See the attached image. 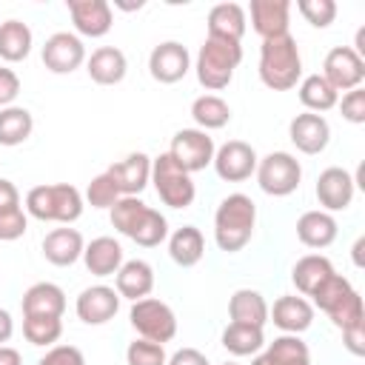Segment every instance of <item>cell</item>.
Segmentation results:
<instances>
[{"instance_id": "cell-5", "label": "cell", "mask_w": 365, "mask_h": 365, "mask_svg": "<svg viewBox=\"0 0 365 365\" xmlns=\"http://www.w3.org/2000/svg\"><path fill=\"white\" fill-rule=\"evenodd\" d=\"M242 60V46L234 40H220V37H205V43L197 51V80L208 91H222L231 80L234 71Z\"/></svg>"}, {"instance_id": "cell-29", "label": "cell", "mask_w": 365, "mask_h": 365, "mask_svg": "<svg viewBox=\"0 0 365 365\" xmlns=\"http://www.w3.org/2000/svg\"><path fill=\"white\" fill-rule=\"evenodd\" d=\"M245 26H248V17L240 3H217L208 11V37L240 43L245 34Z\"/></svg>"}, {"instance_id": "cell-17", "label": "cell", "mask_w": 365, "mask_h": 365, "mask_svg": "<svg viewBox=\"0 0 365 365\" xmlns=\"http://www.w3.org/2000/svg\"><path fill=\"white\" fill-rule=\"evenodd\" d=\"M74 311L86 325H106L120 311V294L108 285L83 288L77 302H74Z\"/></svg>"}, {"instance_id": "cell-8", "label": "cell", "mask_w": 365, "mask_h": 365, "mask_svg": "<svg viewBox=\"0 0 365 365\" xmlns=\"http://www.w3.org/2000/svg\"><path fill=\"white\" fill-rule=\"evenodd\" d=\"M128 319H131V328L143 336V339H151V342H171L174 334H177V317L171 311V305H165L163 299H154V297H145V299H137L128 311Z\"/></svg>"}, {"instance_id": "cell-36", "label": "cell", "mask_w": 365, "mask_h": 365, "mask_svg": "<svg viewBox=\"0 0 365 365\" xmlns=\"http://www.w3.org/2000/svg\"><path fill=\"white\" fill-rule=\"evenodd\" d=\"M222 348L234 356H254L259 354V348L265 345V334L262 328H254V325H237V322H228V328L222 331Z\"/></svg>"}, {"instance_id": "cell-20", "label": "cell", "mask_w": 365, "mask_h": 365, "mask_svg": "<svg viewBox=\"0 0 365 365\" xmlns=\"http://www.w3.org/2000/svg\"><path fill=\"white\" fill-rule=\"evenodd\" d=\"M268 319H274V325L285 334H302L314 322V305L305 297L285 294L274 302V308H268Z\"/></svg>"}, {"instance_id": "cell-53", "label": "cell", "mask_w": 365, "mask_h": 365, "mask_svg": "<svg viewBox=\"0 0 365 365\" xmlns=\"http://www.w3.org/2000/svg\"><path fill=\"white\" fill-rule=\"evenodd\" d=\"M222 365H237V362H222Z\"/></svg>"}, {"instance_id": "cell-51", "label": "cell", "mask_w": 365, "mask_h": 365, "mask_svg": "<svg viewBox=\"0 0 365 365\" xmlns=\"http://www.w3.org/2000/svg\"><path fill=\"white\" fill-rule=\"evenodd\" d=\"M0 365H23V356L11 345H0Z\"/></svg>"}, {"instance_id": "cell-21", "label": "cell", "mask_w": 365, "mask_h": 365, "mask_svg": "<svg viewBox=\"0 0 365 365\" xmlns=\"http://www.w3.org/2000/svg\"><path fill=\"white\" fill-rule=\"evenodd\" d=\"M83 248H86L83 234H80L77 228H68V225L54 228V231H48V234L43 237V257H46L51 265H57V268L74 265V262L83 257Z\"/></svg>"}, {"instance_id": "cell-25", "label": "cell", "mask_w": 365, "mask_h": 365, "mask_svg": "<svg viewBox=\"0 0 365 365\" xmlns=\"http://www.w3.org/2000/svg\"><path fill=\"white\" fill-rule=\"evenodd\" d=\"M336 220L334 214L317 208V211H305L299 220H297V237L302 245L308 248H328L334 240H336Z\"/></svg>"}, {"instance_id": "cell-44", "label": "cell", "mask_w": 365, "mask_h": 365, "mask_svg": "<svg viewBox=\"0 0 365 365\" xmlns=\"http://www.w3.org/2000/svg\"><path fill=\"white\" fill-rule=\"evenodd\" d=\"M336 106H339V111H342V117L348 123H354V125H362L365 123V91H362V86L345 91L342 94V103H336Z\"/></svg>"}, {"instance_id": "cell-42", "label": "cell", "mask_w": 365, "mask_h": 365, "mask_svg": "<svg viewBox=\"0 0 365 365\" xmlns=\"http://www.w3.org/2000/svg\"><path fill=\"white\" fill-rule=\"evenodd\" d=\"M29 228V214L23 211V205H9L0 208V242H11L20 240Z\"/></svg>"}, {"instance_id": "cell-46", "label": "cell", "mask_w": 365, "mask_h": 365, "mask_svg": "<svg viewBox=\"0 0 365 365\" xmlns=\"http://www.w3.org/2000/svg\"><path fill=\"white\" fill-rule=\"evenodd\" d=\"M17 94H20V77H17L11 68L0 66V108L14 106Z\"/></svg>"}, {"instance_id": "cell-24", "label": "cell", "mask_w": 365, "mask_h": 365, "mask_svg": "<svg viewBox=\"0 0 365 365\" xmlns=\"http://www.w3.org/2000/svg\"><path fill=\"white\" fill-rule=\"evenodd\" d=\"M251 365H311V351L299 334H282L268 342V348L257 354Z\"/></svg>"}, {"instance_id": "cell-22", "label": "cell", "mask_w": 365, "mask_h": 365, "mask_svg": "<svg viewBox=\"0 0 365 365\" xmlns=\"http://www.w3.org/2000/svg\"><path fill=\"white\" fill-rule=\"evenodd\" d=\"M114 291L120 294V299H145L154 291V268L145 259H128L120 265V271L114 274Z\"/></svg>"}, {"instance_id": "cell-48", "label": "cell", "mask_w": 365, "mask_h": 365, "mask_svg": "<svg viewBox=\"0 0 365 365\" xmlns=\"http://www.w3.org/2000/svg\"><path fill=\"white\" fill-rule=\"evenodd\" d=\"M165 365H208V359H205V354L197 351V348H180Z\"/></svg>"}, {"instance_id": "cell-39", "label": "cell", "mask_w": 365, "mask_h": 365, "mask_svg": "<svg viewBox=\"0 0 365 365\" xmlns=\"http://www.w3.org/2000/svg\"><path fill=\"white\" fill-rule=\"evenodd\" d=\"M125 362L128 365H165L168 356H165V348L160 342H151V339H134L128 342L125 348Z\"/></svg>"}, {"instance_id": "cell-33", "label": "cell", "mask_w": 365, "mask_h": 365, "mask_svg": "<svg viewBox=\"0 0 365 365\" xmlns=\"http://www.w3.org/2000/svg\"><path fill=\"white\" fill-rule=\"evenodd\" d=\"M299 103L314 111V114H322V111H331L336 103H339V94L331 88V83L322 77V74H308L299 80Z\"/></svg>"}, {"instance_id": "cell-6", "label": "cell", "mask_w": 365, "mask_h": 365, "mask_svg": "<svg viewBox=\"0 0 365 365\" xmlns=\"http://www.w3.org/2000/svg\"><path fill=\"white\" fill-rule=\"evenodd\" d=\"M151 182L157 188V197L168 208H188L197 197V185L191 174L182 165H177L168 151L151 160Z\"/></svg>"}, {"instance_id": "cell-37", "label": "cell", "mask_w": 365, "mask_h": 365, "mask_svg": "<svg viewBox=\"0 0 365 365\" xmlns=\"http://www.w3.org/2000/svg\"><path fill=\"white\" fill-rule=\"evenodd\" d=\"M354 291H356V288H354L342 274H331V277L311 294V299H314V305H317L319 311L331 314V311H336Z\"/></svg>"}, {"instance_id": "cell-10", "label": "cell", "mask_w": 365, "mask_h": 365, "mask_svg": "<svg viewBox=\"0 0 365 365\" xmlns=\"http://www.w3.org/2000/svg\"><path fill=\"white\" fill-rule=\"evenodd\" d=\"M322 77L331 83V88L336 94L339 91H351V88H359L362 80H365V60L351 46H334L325 54Z\"/></svg>"}, {"instance_id": "cell-40", "label": "cell", "mask_w": 365, "mask_h": 365, "mask_svg": "<svg viewBox=\"0 0 365 365\" xmlns=\"http://www.w3.org/2000/svg\"><path fill=\"white\" fill-rule=\"evenodd\" d=\"M297 11L314 29H328L336 17V3L334 0H297Z\"/></svg>"}, {"instance_id": "cell-4", "label": "cell", "mask_w": 365, "mask_h": 365, "mask_svg": "<svg viewBox=\"0 0 365 365\" xmlns=\"http://www.w3.org/2000/svg\"><path fill=\"white\" fill-rule=\"evenodd\" d=\"M26 214L40 222H63L71 225L83 214V194L71 182L34 185L26 194Z\"/></svg>"}, {"instance_id": "cell-47", "label": "cell", "mask_w": 365, "mask_h": 365, "mask_svg": "<svg viewBox=\"0 0 365 365\" xmlns=\"http://www.w3.org/2000/svg\"><path fill=\"white\" fill-rule=\"evenodd\" d=\"M342 342L345 348L354 354V356H362L365 354V322L354 325V328H345L342 331Z\"/></svg>"}, {"instance_id": "cell-43", "label": "cell", "mask_w": 365, "mask_h": 365, "mask_svg": "<svg viewBox=\"0 0 365 365\" xmlns=\"http://www.w3.org/2000/svg\"><path fill=\"white\" fill-rule=\"evenodd\" d=\"M331 317V322L339 328V331H345V328H354V325H359V322H365V311H362V297H359V291H354L336 311H331L328 314Z\"/></svg>"}, {"instance_id": "cell-34", "label": "cell", "mask_w": 365, "mask_h": 365, "mask_svg": "<svg viewBox=\"0 0 365 365\" xmlns=\"http://www.w3.org/2000/svg\"><path fill=\"white\" fill-rule=\"evenodd\" d=\"M34 117L23 106H6L0 108V145H20L31 137Z\"/></svg>"}, {"instance_id": "cell-35", "label": "cell", "mask_w": 365, "mask_h": 365, "mask_svg": "<svg viewBox=\"0 0 365 365\" xmlns=\"http://www.w3.org/2000/svg\"><path fill=\"white\" fill-rule=\"evenodd\" d=\"M191 117H194L200 131H217V128L228 125L231 106L217 94H202V97H197L191 103Z\"/></svg>"}, {"instance_id": "cell-13", "label": "cell", "mask_w": 365, "mask_h": 365, "mask_svg": "<svg viewBox=\"0 0 365 365\" xmlns=\"http://www.w3.org/2000/svg\"><path fill=\"white\" fill-rule=\"evenodd\" d=\"M191 68V54L182 43L177 40H165L160 46L151 48L148 54V71L157 83L163 86H171V83H180Z\"/></svg>"}, {"instance_id": "cell-19", "label": "cell", "mask_w": 365, "mask_h": 365, "mask_svg": "<svg viewBox=\"0 0 365 365\" xmlns=\"http://www.w3.org/2000/svg\"><path fill=\"white\" fill-rule=\"evenodd\" d=\"M68 14L83 37H106L114 26L111 6L106 0H68Z\"/></svg>"}, {"instance_id": "cell-27", "label": "cell", "mask_w": 365, "mask_h": 365, "mask_svg": "<svg viewBox=\"0 0 365 365\" xmlns=\"http://www.w3.org/2000/svg\"><path fill=\"white\" fill-rule=\"evenodd\" d=\"M66 294L54 282H34L23 294V317H63Z\"/></svg>"}, {"instance_id": "cell-41", "label": "cell", "mask_w": 365, "mask_h": 365, "mask_svg": "<svg viewBox=\"0 0 365 365\" xmlns=\"http://www.w3.org/2000/svg\"><path fill=\"white\" fill-rule=\"evenodd\" d=\"M86 200H88L91 208H111V205L120 200V191H117L114 180L103 171V174H97V177L88 182V188H86Z\"/></svg>"}, {"instance_id": "cell-18", "label": "cell", "mask_w": 365, "mask_h": 365, "mask_svg": "<svg viewBox=\"0 0 365 365\" xmlns=\"http://www.w3.org/2000/svg\"><path fill=\"white\" fill-rule=\"evenodd\" d=\"M251 26L262 40L288 34L291 26V3L288 0H251L248 6Z\"/></svg>"}, {"instance_id": "cell-16", "label": "cell", "mask_w": 365, "mask_h": 365, "mask_svg": "<svg viewBox=\"0 0 365 365\" xmlns=\"http://www.w3.org/2000/svg\"><path fill=\"white\" fill-rule=\"evenodd\" d=\"M314 191H317V200H319L322 211L331 214V211H345L351 205L356 185H354V177L345 168L331 165L317 177V188Z\"/></svg>"}, {"instance_id": "cell-12", "label": "cell", "mask_w": 365, "mask_h": 365, "mask_svg": "<svg viewBox=\"0 0 365 365\" xmlns=\"http://www.w3.org/2000/svg\"><path fill=\"white\" fill-rule=\"evenodd\" d=\"M86 63V46L71 31H54L43 46V66L51 74H71Z\"/></svg>"}, {"instance_id": "cell-28", "label": "cell", "mask_w": 365, "mask_h": 365, "mask_svg": "<svg viewBox=\"0 0 365 365\" xmlns=\"http://www.w3.org/2000/svg\"><path fill=\"white\" fill-rule=\"evenodd\" d=\"M228 317L237 325H254V328H265L268 322V302L259 291L254 288H240L231 294L228 299Z\"/></svg>"}, {"instance_id": "cell-38", "label": "cell", "mask_w": 365, "mask_h": 365, "mask_svg": "<svg viewBox=\"0 0 365 365\" xmlns=\"http://www.w3.org/2000/svg\"><path fill=\"white\" fill-rule=\"evenodd\" d=\"M63 334V317H23V336L37 348H51Z\"/></svg>"}, {"instance_id": "cell-2", "label": "cell", "mask_w": 365, "mask_h": 365, "mask_svg": "<svg viewBox=\"0 0 365 365\" xmlns=\"http://www.w3.org/2000/svg\"><path fill=\"white\" fill-rule=\"evenodd\" d=\"M254 225H257V205L251 197L240 191L222 197V202L214 211V240L220 251L225 254L242 251L254 237Z\"/></svg>"}, {"instance_id": "cell-15", "label": "cell", "mask_w": 365, "mask_h": 365, "mask_svg": "<svg viewBox=\"0 0 365 365\" xmlns=\"http://www.w3.org/2000/svg\"><path fill=\"white\" fill-rule=\"evenodd\" d=\"M288 137L297 145V151L302 154H322L331 143V125L322 114L314 111H302L291 120L288 125Z\"/></svg>"}, {"instance_id": "cell-45", "label": "cell", "mask_w": 365, "mask_h": 365, "mask_svg": "<svg viewBox=\"0 0 365 365\" xmlns=\"http://www.w3.org/2000/svg\"><path fill=\"white\" fill-rule=\"evenodd\" d=\"M37 365H86V356L77 345H51Z\"/></svg>"}, {"instance_id": "cell-9", "label": "cell", "mask_w": 365, "mask_h": 365, "mask_svg": "<svg viewBox=\"0 0 365 365\" xmlns=\"http://www.w3.org/2000/svg\"><path fill=\"white\" fill-rule=\"evenodd\" d=\"M214 151H217L214 140L208 137V131H200V128H180L171 137V148H168L174 163L182 165L188 174L208 168L214 163Z\"/></svg>"}, {"instance_id": "cell-1", "label": "cell", "mask_w": 365, "mask_h": 365, "mask_svg": "<svg viewBox=\"0 0 365 365\" xmlns=\"http://www.w3.org/2000/svg\"><path fill=\"white\" fill-rule=\"evenodd\" d=\"M108 217L123 237L134 240L143 248H157L168 237V220L151 205H145L140 197H120L108 208Z\"/></svg>"}, {"instance_id": "cell-49", "label": "cell", "mask_w": 365, "mask_h": 365, "mask_svg": "<svg viewBox=\"0 0 365 365\" xmlns=\"http://www.w3.org/2000/svg\"><path fill=\"white\" fill-rule=\"evenodd\" d=\"M9 205H20V191L11 180L0 177V208H9Z\"/></svg>"}, {"instance_id": "cell-30", "label": "cell", "mask_w": 365, "mask_h": 365, "mask_svg": "<svg viewBox=\"0 0 365 365\" xmlns=\"http://www.w3.org/2000/svg\"><path fill=\"white\" fill-rule=\"evenodd\" d=\"M331 274H336V271H334L331 259L322 257V254H305V257L297 259V265L291 268V279H294V285H297V291H299L302 297H311Z\"/></svg>"}, {"instance_id": "cell-11", "label": "cell", "mask_w": 365, "mask_h": 365, "mask_svg": "<svg viewBox=\"0 0 365 365\" xmlns=\"http://www.w3.org/2000/svg\"><path fill=\"white\" fill-rule=\"evenodd\" d=\"M257 163H259V157H257V151L248 143L228 140L225 145H220L214 151V163L211 165H214V171H217L220 180H225V182H242V180H248L257 171Z\"/></svg>"}, {"instance_id": "cell-14", "label": "cell", "mask_w": 365, "mask_h": 365, "mask_svg": "<svg viewBox=\"0 0 365 365\" xmlns=\"http://www.w3.org/2000/svg\"><path fill=\"white\" fill-rule=\"evenodd\" d=\"M106 174L114 180L120 197H137L148 182H151V157L143 151L125 154L114 165L106 168Z\"/></svg>"}, {"instance_id": "cell-23", "label": "cell", "mask_w": 365, "mask_h": 365, "mask_svg": "<svg viewBox=\"0 0 365 365\" xmlns=\"http://www.w3.org/2000/svg\"><path fill=\"white\" fill-rule=\"evenodd\" d=\"M86 71L97 86H117L128 71V60L117 46H100L86 60Z\"/></svg>"}, {"instance_id": "cell-50", "label": "cell", "mask_w": 365, "mask_h": 365, "mask_svg": "<svg viewBox=\"0 0 365 365\" xmlns=\"http://www.w3.org/2000/svg\"><path fill=\"white\" fill-rule=\"evenodd\" d=\"M11 334H14V319H11V314L6 308H0V345L9 342Z\"/></svg>"}, {"instance_id": "cell-26", "label": "cell", "mask_w": 365, "mask_h": 365, "mask_svg": "<svg viewBox=\"0 0 365 365\" xmlns=\"http://www.w3.org/2000/svg\"><path fill=\"white\" fill-rule=\"evenodd\" d=\"M83 262L94 277H111L123 265V245L114 237H97L83 248Z\"/></svg>"}, {"instance_id": "cell-31", "label": "cell", "mask_w": 365, "mask_h": 365, "mask_svg": "<svg viewBox=\"0 0 365 365\" xmlns=\"http://www.w3.org/2000/svg\"><path fill=\"white\" fill-rule=\"evenodd\" d=\"M168 254L180 268H191L205 254V240L197 225H182L168 237Z\"/></svg>"}, {"instance_id": "cell-3", "label": "cell", "mask_w": 365, "mask_h": 365, "mask_svg": "<svg viewBox=\"0 0 365 365\" xmlns=\"http://www.w3.org/2000/svg\"><path fill=\"white\" fill-rule=\"evenodd\" d=\"M259 80L271 91H288L302 80V54L291 34L262 40L259 46Z\"/></svg>"}, {"instance_id": "cell-32", "label": "cell", "mask_w": 365, "mask_h": 365, "mask_svg": "<svg viewBox=\"0 0 365 365\" xmlns=\"http://www.w3.org/2000/svg\"><path fill=\"white\" fill-rule=\"evenodd\" d=\"M31 29L23 20H6L0 23V60L20 63L31 54Z\"/></svg>"}, {"instance_id": "cell-7", "label": "cell", "mask_w": 365, "mask_h": 365, "mask_svg": "<svg viewBox=\"0 0 365 365\" xmlns=\"http://www.w3.org/2000/svg\"><path fill=\"white\" fill-rule=\"evenodd\" d=\"M257 182L271 197H288L302 182V165L288 151H271L257 163Z\"/></svg>"}, {"instance_id": "cell-52", "label": "cell", "mask_w": 365, "mask_h": 365, "mask_svg": "<svg viewBox=\"0 0 365 365\" xmlns=\"http://www.w3.org/2000/svg\"><path fill=\"white\" fill-rule=\"evenodd\" d=\"M362 248H365V240L359 237V240L354 242V265H356V268H362Z\"/></svg>"}]
</instances>
